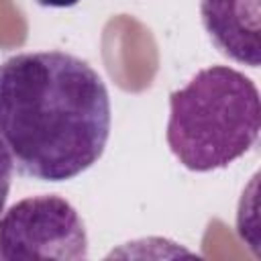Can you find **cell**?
<instances>
[{"instance_id": "277c9868", "label": "cell", "mask_w": 261, "mask_h": 261, "mask_svg": "<svg viewBox=\"0 0 261 261\" xmlns=\"http://www.w3.org/2000/svg\"><path fill=\"white\" fill-rule=\"evenodd\" d=\"M206 33L228 59L261 63V0H200Z\"/></svg>"}, {"instance_id": "3957f363", "label": "cell", "mask_w": 261, "mask_h": 261, "mask_svg": "<svg viewBox=\"0 0 261 261\" xmlns=\"http://www.w3.org/2000/svg\"><path fill=\"white\" fill-rule=\"evenodd\" d=\"M0 259H88L77 210L61 196H31L0 216Z\"/></svg>"}, {"instance_id": "7a4b0ae2", "label": "cell", "mask_w": 261, "mask_h": 261, "mask_svg": "<svg viewBox=\"0 0 261 261\" xmlns=\"http://www.w3.org/2000/svg\"><path fill=\"white\" fill-rule=\"evenodd\" d=\"M259 130V90L232 67L200 69L169 96L167 145L190 171L230 165L257 143Z\"/></svg>"}, {"instance_id": "5b68a950", "label": "cell", "mask_w": 261, "mask_h": 261, "mask_svg": "<svg viewBox=\"0 0 261 261\" xmlns=\"http://www.w3.org/2000/svg\"><path fill=\"white\" fill-rule=\"evenodd\" d=\"M12 173H14V159H12L6 143L0 139V212L4 210L6 200H8Z\"/></svg>"}, {"instance_id": "8992f818", "label": "cell", "mask_w": 261, "mask_h": 261, "mask_svg": "<svg viewBox=\"0 0 261 261\" xmlns=\"http://www.w3.org/2000/svg\"><path fill=\"white\" fill-rule=\"evenodd\" d=\"M35 2L47 8H69V6H75L80 0H35Z\"/></svg>"}, {"instance_id": "6da1fadb", "label": "cell", "mask_w": 261, "mask_h": 261, "mask_svg": "<svg viewBox=\"0 0 261 261\" xmlns=\"http://www.w3.org/2000/svg\"><path fill=\"white\" fill-rule=\"evenodd\" d=\"M108 135V90L88 61L35 51L0 63V139L20 173L71 179L102 157Z\"/></svg>"}]
</instances>
